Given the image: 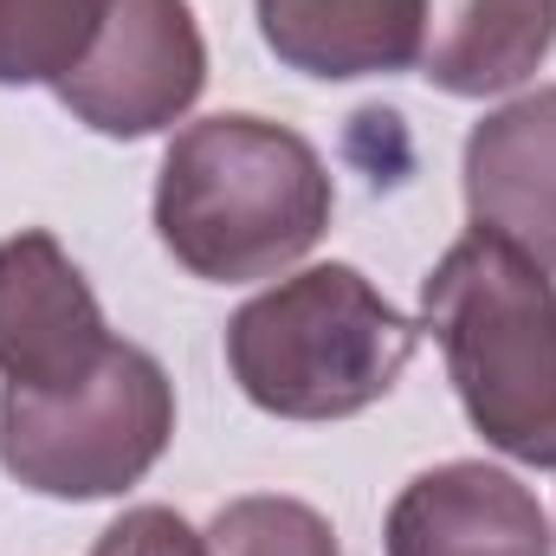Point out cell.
Returning <instances> with one entry per match:
<instances>
[{
    "label": "cell",
    "instance_id": "cell-9",
    "mask_svg": "<svg viewBox=\"0 0 556 556\" xmlns=\"http://www.w3.org/2000/svg\"><path fill=\"white\" fill-rule=\"evenodd\" d=\"M556 52V0H427L415 72L446 98H505Z\"/></svg>",
    "mask_w": 556,
    "mask_h": 556
},
{
    "label": "cell",
    "instance_id": "cell-11",
    "mask_svg": "<svg viewBox=\"0 0 556 556\" xmlns=\"http://www.w3.org/2000/svg\"><path fill=\"white\" fill-rule=\"evenodd\" d=\"M111 0H0V85H65L91 52Z\"/></svg>",
    "mask_w": 556,
    "mask_h": 556
},
{
    "label": "cell",
    "instance_id": "cell-8",
    "mask_svg": "<svg viewBox=\"0 0 556 556\" xmlns=\"http://www.w3.org/2000/svg\"><path fill=\"white\" fill-rule=\"evenodd\" d=\"M459 188L479 233L556 273V85H538L472 124Z\"/></svg>",
    "mask_w": 556,
    "mask_h": 556
},
{
    "label": "cell",
    "instance_id": "cell-13",
    "mask_svg": "<svg viewBox=\"0 0 556 556\" xmlns=\"http://www.w3.org/2000/svg\"><path fill=\"white\" fill-rule=\"evenodd\" d=\"M91 556H207V531H194L168 505H130L98 531Z\"/></svg>",
    "mask_w": 556,
    "mask_h": 556
},
{
    "label": "cell",
    "instance_id": "cell-7",
    "mask_svg": "<svg viewBox=\"0 0 556 556\" xmlns=\"http://www.w3.org/2000/svg\"><path fill=\"white\" fill-rule=\"evenodd\" d=\"M389 556H556L538 492L485 459H446L415 472L382 525Z\"/></svg>",
    "mask_w": 556,
    "mask_h": 556
},
{
    "label": "cell",
    "instance_id": "cell-5",
    "mask_svg": "<svg viewBox=\"0 0 556 556\" xmlns=\"http://www.w3.org/2000/svg\"><path fill=\"white\" fill-rule=\"evenodd\" d=\"M207 91V39L188 0H111L91 52L52 91L85 130L142 142L175 130Z\"/></svg>",
    "mask_w": 556,
    "mask_h": 556
},
{
    "label": "cell",
    "instance_id": "cell-3",
    "mask_svg": "<svg viewBox=\"0 0 556 556\" xmlns=\"http://www.w3.org/2000/svg\"><path fill=\"white\" fill-rule=\"evenodd\" d=\"M420 324L343 260L298 266L227 317V369L273 420H350L415 363Z\"/></svg>",
    "mask_w": 556,
    "mask_h": 556
},
{
    "label": "cell",
    "instance_id": "cell-10",
    "mask_svg": "<svg viewBox=\"0 0 556 556\" xmlns=\"http://www.w3.org/2000/svg\"><path fill=\"white\" fill-rule=\"evenodd\" d=\"M420 7L427 0H253L266 52L324 85L408 72L420 59Z\"/></svg>",
    "mask_w": 556,
    "mask_h": 556
},
{
    "label": "cell",
    "instance_id": "cell-1",
    "mask_svg": "<svg viewBox=\"0 0 556 556\" xmlns=\"http://www.w3.org/2000/svg\"><path fill=\"white\" fill-rule=\"evenodd\" d=\"M155 240L201 285L285 278L337 214V188L291 124L220 111L181 124L155 168Z\"/></svg>",
    "mask_w": 556,
    "mask_h": 556
},
{
    "label": "cell",
    "instance_id": "cell-6",
    "mask_svg": "<svg viewBox=\"0 0 556 556\" xmlns=\"http://www.w3.org/2000/svg\"><path fill=\"white\" fill-rule=\"evenodd\" d=\"M111 324L91 278L72 266L59 233L20 227L0 240V389L59 395L111 356Z\"/></svg>",
    "mask_w": 556,
    "mask_h": 556
},
{
    "label": "cell",
    "instance_id": "cell-12",
    "mask_svg": "<svg viewBox=\"0 0 556 556\" xmlns=\"http://www.w3.org/2000/svg\"><path fill=\"white\" fill-rule=\"evenodd\" d=\"M207 556H343V544L317 505L285 492H247L214 511Z\"/></svg>",
    "mask_w": 556,
    "mask_h": 556
},
{
    "label": "cell",
    "instance_id": "cell-4",
    "mask_svg": "<svg viewBox=\"0 0 556 556\" xmlns=\"http://www.w3.org/2000/svg\"><path fill=\"white\" fill-rule=\"evenodd\" d=\"M175 440V382L142 343H111V356L59 395L0 389V466L39 498H117L149 479Z\"/></svg>",
    "mask_w": 556,
    "mask_h": 556
},
{
    "label": "cell",
    "instance_id": "cell-2",
    "mask_svg": "<svg viewBox=\"0 0 556 556\" xmlns=\"http://www.w3.org/2000/svg\"><path fill=\"white\" fill-rule=\"evenodd\" d=\"M420 330L472 433L556 472V278L492 233H466L420 278Z\"/></svg>",
    "mask_w": 556,
    "mask_h": 556
}]
</instances>
